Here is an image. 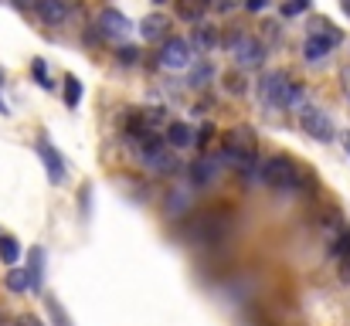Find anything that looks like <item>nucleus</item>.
<instances>
[{
	"instance_id": "obj_31",
	"label": "nucleus",
	"mask_w": 350,
	"mask_h": 326,
	"mask_svg": "<svg viewBox=\"0 0 350 326\" xmlns=\"http://www.w3.org/2000/svg\"><path fill=\"white\" fill-rule=\"evenodd\" d=\"M344 146H347V153H350V133H347V136H344Z\"/></svg>"
},
{
	"instance_id": "obj_25",
	"label": "nucleus",
	"mask_w": 350,
	"mask_h": 326,
	"mask_svg": "<svg viewBox=\"0 0 350 326\" xmlns=\"http://www.w3.org/2000/svg\"><path fill=\"white\" fill-rule=\"evenodd\" d=\"M238 3H245V0H215V7H218L221 14H232V10L238 7Z\"/></svg>"
},
{
	"instance_id": "obj_32",
	"label": "nucleus",
	"mask_w": 350,
	"mask_h": 326,
	"mask_svg": "<svg viewBox=\"0 0 350 326\" xmlns=\"http://www.w3.org/2000/svg\"><path fill=\"white\" fill-rule=\"evenodd\" d=\"M153 3H167V0H153Z\"/></svg>"
},
{
	"instance_id": "obj_29",
	"label": "nucleus",
	"mask_w": 350,
	"mask_h": 326,
	"mask_svg": "<svg viewBox=\"0 0 350 326\" xmlns=\"http://www.w3.org/2000/svg\"><path fill=\"white\" fill-rule=\"evenodd\" d=\"M119 58H122V62H136V51H133V48H122V55H119Z\"/></svg>"
},
{
	"instance_id": "obj_17",
	"label": "nucleus",
	"mask_w": 350,
	"mask_h": 326,
	"mask_svg": "<svg viewBox=\"0 0 350 326\" xmlns=\"http://www.w3.org/2000/svg\"><path fill=\"white\" fill-rule=\"evenodd\" d=\"M17 258H21L17 238H14V234H3V238H0V262H3V265H14Z\"/></svg>"
},
{
	"instance_id": "obj_12",
	"label": "nucleus",
	"mask_w": 350,
	"mask_h": 326,
	"mask_svg": "<svg viewBox=\"0 0 350 326\" xmlns=\"http://www.w3.org/2000/svg\"><path fill=\"white\" fill-rule=\"evenodd\" d=\"M211 7H215V0H177V17L194 24V21H201Z\"/></svg>"
},
{
	"instance_id": "obj_9",
	"label": "nucleus",
	"mask_w": 350,
	"mask_h": 326,
	"mask_svg": "<svg viewBox=\"0 0 350 326\" xmlns=\"http://www.w3.org/2000/svg\"><path fill=\"white\" fill-rule=\"evenodd\" d=\"M167 27H170V21H167L163 14H146V17L139 21L143 41H167Z\"/></svg>"
},
{
	"instance_id": "obj_24",
	"label": "nucleus",
	"mask_w": 350,
	"mask_h": 326,
	"mask_svg": "<svg viewBox=\"0 0 350 326\" xmlns=\"http://www.w3.org/2000/svg\"><path fill=\"white\" fill-rule=\"evenodd\" d=\"M211 136H215V126L208 122V126H201V133H198V139H194V143H198V146H208V143H211Z\"/></svg>"
},
{
	"instance_id": "obj_3",
	"label": "nucleus",
	"mask_w": 350,
	"mask_h": 326,
	"mask_svg": "<svg viewBox=\"0 0 350 326\" xmlns=\"http://www.w3.org/2000/svg\"><path fill=\"white\" fill-rule=\"evenodd\" d=\"M262 180H265V187H272V191H296V187L303 184V177H299V170H296V163H293L289 157H272V160L262 167Z\"/></svg>"
},
{
	"instance_id": "obj_30",
	"label": "nucleus",
	"mask_w": 350,
	"mask_h": 326,
	"mask_svg": "<svg viewBox=\"0 0 350 326\" xmlns=\"http://www.w3.org/2000/svg\"><path fill=\"white\" fill-rule=\"evenodd\" d=\"M344 14H347V17H350V0H344Z\"/></svg>"
},
{
	"instance_id": "obj_1",
	"label": "nucleus",
	"mask_w": 350,
	"mask_h": 326,
	"mask_svg": "<svg viewBox=\"0 0 350 326\" xmlns=\"http://www.w3.org/2000/svg\"><path fill=\"white\" fill-rule=\"evenodd\" d=\"M258 99L269 109H296L303 103V89L286 72H269L258 82Z\"/></svg>"
},
{
	"instance_id": "obj_14",
	"label": "nucleus",
	"mask_w": 350,
	"mask_h": 326,
	"mask_svg": "<svg viewBox=\"0 0 350 326\" xmlns=\"http://www.w3.org/2000/svg\"><path fill=\"white\" fill-rule=\"evenodd\" d=\"M27 279H31V289L38 293V289H41V279H44V252H41V248H31V265H27Z\"/></svg>"
},
{
	"instance_id": "obj_35",
	"label": "nucleus",
	"mask_w": 350,
	"mask_h": 326,
	"mask_svg": "<svg viewBox=\"0 0 350 326\" xmlns=\"http://www.w3.org/2000/svg\"><path fill=\"white\" fill-rule=\"evenodd\" d=\"M0 82H3V72H0Z\"/></svg>"
},
{
	"instance_id": "obj_15",
	"label": "nucleus",
	"mask_w": 350,
	"mask_h": 326,
	"mask_svg": "<svg viewBox=\"0 0 350 326\" xmlns=\"http://www.w3.org/2000/svg\"><path fill=\"white\" fill-rule=\"evenodd\" d=\"M313 38H323L330 44H340V31L327 21V17H313Z\"/></svg>"
},
{
	"instance_id": "obj_2",
	"label": "nucleus",
	"mask_w": 350,
	"mask_h": 326,
	"mask_svg": "<svg viewBox=\"0 0 350 326\" xmlns=\"http://www.w3.org/2000/svg\"><path fill=\"white\" fill-rule=\"evenodd\" d=\"M255 150H258V139L248 126H234L232 133L225 136V146H221V160H228L232 167L245 170L255 163Z\"/></svg>"
},
{
	"instance_id": "obj_20",
	"label": "nucleus",
	"mask_w": 350,
	"mask_h": 326,
	"mask_svg": "<svg viewBox=\"0 0 350 326\" xmlns=\"http://www.w3.org/2000/svg\"><path fill=\"white\" fill-rule=\"evenodd\" d=\"M79 99H82V82H79L75 75H68V79H65V103L75 109L79 106Z\"/></svg>"
},
{
	"instance_id": "obj_8",
	"label": "nucleus",
	"mask_w": 350,
	"mask_h": 326,
	"mask_svg": "<svg viewBox=\"0 0 350 326\" xmlns=\"http://www.w3.org/2000/svg\"><path fill=\"white\" fill-rule=\"evenodd\" d=\"M99 31L106 34V38H116V41H122L129 31H133V24L119 14V10H113V7H106L103 14H99Z\"/></svg>"
},
{
	"instance_id": "obj_7",
	"label": "nucleus",
	"mask_w": 350,
	"mask_h": 326,
	"mask_svg": "<svg viewBox=\"0 0 350 326\" xmlns=\"http://www.w3.org/2000/svg\"><path fill=\"white\" fill-rule=\"evenodd\" d=\"M160 65L167 68H187L191 65V44L184 38H167L160 48Z\"/></svg>"
},
{
	"instance_id": "obj_22",
	"label": "nucleus",
	"mask_w": 350,
	"mask_h": 326,
	"mask_svg": "<svg viewBox=\"0 0 350 326\" xmlns=\"http://www.w3.org/2000/svg\"><path fill=\"white\" fill-rule=\"evenodd\" d=\"M48 316L55 320V326H72V323H68V316H65V310H62L55 299H48Z\"/></svg>"
},
{
	"instance_id": "obj_33",
	"label": "nucleus",
	"mask_w": 350,
	"mask_h": 326,
	"mask_svg": "<svg viewBox=\"0 0 350 326\" xmlns=\"http://www.w3.org/2000/svg\"><path fill=\"white\" fill-rule=\"evenodd\" d=\"M17 3H31V0H17Z\"/></svg>"
},
{
	"instance_id": "obj_13",
	"label": "nucleus",
	"mask_w": 350,
	"mask_h": 326,
	"mask_svg": "<svg viewBox=\"0 0 350 326\" xmlns=\"http://www.w3.org/2000/svg\"><path fill=\"white\" fill-rule=\"evenodd\" d=\"M198 139V133L187 126V122H170L167 126V143L174 146V150H180V146H191Z\"/></svg>"
},
{
	"instance_id": "obj_10",
	"label": "nucleus",
	"mask_w": 350,
	"mask_h": 326,
	"mask_svg": "<svg viewBox=\"0 0 350 326\" xmlns=\"http://www.w3.org/2000/svg\"><path fill=\"white\" fill-rule=\"evenodd\" d=\"M38 153H41V160H44V167H48V180H51V184H62V180H65V167H62V157L55 153V146H51L48 139H41V143H38Z\"/></svg>"
},
{
	"instance_id": "obj_27",
	"label": "nucleus",
	"mask_w": 350,
	"mask_h": 326,
	"mask_svg": "<svg viewBox=\"0 0 350 326\" xmlns=\"http://www.w3.org/2000/svg\"><path fill=\"white\" fill-rule=\"evenodd\" d=\"M303 7H310V0H296V3H289L286 14H296V10H303Z\"/></svg>"
},
{
	"instance_id": "obj_11",
	"label": "nucleus",
	"mask_w": 350,
	"mask_h": 326,
	"mask_svg": "<svg viewBox=\"0 0 350 326\" xmlns=\"http://www.w3.org/2000/svg\"><path fill=\"white\" fill-rule=\"evenodd\" d=\"M44 24H62L68 17V0H34Z\"/></svg>"
},
{
	"instance_id": "obj_19",
	"label": "nucleus",
	"mask_w": 350,
	"mask_h": 326,
	"mask_svg": "<svg viewBox=\"0 0 350 326\" xmlns=\"http://www.w3.org/2000/svg\"><path fill=\"white\" fill-rule=\"evenodd\" d=\"M27 286H31L27 272H21V269H10V272H7V289H10V293H24Z\"/></svg>"
},
{
	"instance_id": "obj_28",
	"label": "nucleus",
	"mask_w": 350,
	"mask_h": 326,
	"mask_svg": "<svg viewBox=\"0 0 350 326\" xmlns=\"http://www.w3.org/2000/svg\"><path fill=\"white\" fill-rule=\"evenodd\" d=\"M14 326H41V323H38L34 316H21V320H17V323H14Z\"/></svg>"
},
{
	"instance_id": "obj_34",
	"label": "nucleus",
	"mask_w": 350,
	"mask_h": 326,
	"mask_svg": "<svg viewBox=\"0 0 350 326\" xmlns=\"http://www.w3.org/2000/svg\"><path fill=\"white\" fill-rule=\"evenodd\" d=\"M0 326H3V313H0Z\"/></svg>"
},
{
	"instance_id": "obj_16",
	"label": "nucleus",
	"mask_w": 350,
	"mask_h": 326,
	"mask_svg": "<svg viewBox=\"0 0 350 326\" xmlns=\"http://www.w3.org/2000/svg\"><path fill=\"white\" fill-rule=\"evenodd\" d=\"M215 44H218V31H215V27H208V24L194 27V48H201V51H211Z\"/></svg>"
},
{
	"instance_id": "obj_23",
	"label": "nucleus",
	"mask_w": 350,
	"mask_h": 326,
	"mask_svg": "<svg viewBox=\"0 0 350 326\" xmlns=\"http://www.w3.org/2000/svg\"><path fill=\"white\" fill-rule=\"evenodd\" d=\"M225 89L234 92V96H238V92H245V85H241V75H238V72H228V75H225Z\"/></svg>"
},
{
	"instance_id": "obj_5",
	"label": "nucleus",
	"mask_w": 350,
	"mask_h": 326,
	"mask_svg": "<svg viewBox=\"0 0 350 326\" xmlns=\"http://www.w3.org/2000/svg\"><path fill=\"white\" fill-rule=\"evenodd\" d=\"M139 153H143V160H146L153 170H160V174H174L177 163H180V160L170 153V143H167V139H157V136H153L150 143H143Z\"/></svg>"
},
{
	"instance_id": "obj_21",
	"label": "nucleus",
	"mask_w": 350,
	"mask_h": 326,
	"mask_svg": "<svg viewBox=\"0 0 350 326\" xmlns=\"http://www.w3.org/2000/svg\"><path fill=\"white\" fill-rule=\"evenodd\" d=\"M211 174H215V163L211 160H198L194 170H191V180L194 184H204V180H211Z\"/></svg>"
},
{
	"instance_id": "obj_18",
	"label": "nucleus",
	"mask_w": 350,
	"mask_h": 326,
	"mask_svg": "<svg viewBox=\"0 0 350 326\" xmlns=\"http://www.w3.org/2000/svg\"><path fill=\"white\" fill-rule=\"evenodd\" d=\"M330 48H334V44H330V41H323V38H313V34L306 38V58H310V62L327 58V55H330Z\"/></svg>"
},
{
	"instance_id": "obj_6",
	"label": "nucleus",
	"mask_w": 350,
	"mask_h": 326,
	"mask_svg": "<svg viewBox=\"0 0 350 326\" xmlns=\"http://www.w3.org/2000/svg\"><path fill=\"white\" fill-rule=\"evenodd\" d=\"M232 51H234L238 68H258V65L265 62V48H262L255 38H245V34L232 41Z\"/></svg>"
},
{
	"instance_id": "obj_4",
	"label": "nucleus",
	"mask_w": 350,
	"mask_h": 326,
	"mask_svg": "<svg viewBox=\"0 0 350 326\" xmlns=\"http://www.w3.org/2000/svg\"><path fill=\"white\" fill-rule=\"evenodd\" d=\"M299 126H303V133H306V136H313V139H320V143H330V139L337 136L334 119H330L323 109H317V106H303L299 109Z\"/></svg>"
},
{
	"instance_id": "obj_26",
	"label": "nucleus",
	"mask_w": 350,
	"mask_h": 326,
	"mask_svg": "<svg viewBox=\"0 0 350 326\" xmlns=\"http://www.w3.org/2000/svg\"><path fill=\"white\" fill-rule=\"evenodd\" d=\"M269 3H272V0H245V7H248V10H265Z\"/></svg>"
}]
</instances>
